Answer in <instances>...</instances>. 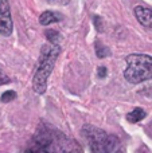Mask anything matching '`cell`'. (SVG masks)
<instances>
[{
    "instance_id": "1",
    "label": "cell",
    "mask_w": 152,
    "mask_h": 153,
    "mask_svg": "<svg viewBox=\"0 0 152 153\" xmlns=\"http://www.w3.org/2000/svg\"><path fill=\"white\" fill-rule=\"evenodd\" d=\"M27 152H75L82 151L75 141L70 140L62 132L47 125H40Z\"/></svg>"
},
{
    "instance_id": "2",
    "label": "cell",
    "mask_w": 152,
    "mask_h": 153,
    "mask_svg": "<svg viewBox=\"0 0 152 153\" xmlns=\"http://www.w3.org/2000/svg\"><path fill=\"white\" fill-rule=\"evenodd\" d=\"M59 54H61L59 45L47 43V45L42 46L39 59H38L37 70H35L34 78H32V89H34V91L37 94H43L46 91V89H47V79L51 73H53Z\"/></svg>"
},
{
    "instance_id": "3",
    "label": "cell",
    "mask_w": 152,
    "mask_h": 153,
    "mask_svg": "<svg viewBox=\"0 0 152 153\" xmlns=\"http://www.w3.org/2000/svg\"><path fill=\"white\" fill-rule=\"evenodd\" d=\"M81 132L93 153H112L120 149L118 137H116L115 134H109L100 128L93 125H83Z\"/></svg>"
},
{
    "instance_id": "4",
    "label": "cell",
    "mask_w": 152,
    "mask_h": 153,
    "mask_svg": "<svg viewBox=\"0 0 152 153\" xmlns=\"http://www.w3.org/2000/svg\"><path fill=\"white\" fill-rule=\"evenodd\" d=\"M127 69L124 76L129 83H142L152 79V56L147 54H131L125 58Z\"/></svg>"
},
{
    "instance_id": "5",
    "label": "cell",
    "mask_w": 152,
    "mask_h": 153,
    "mask_svg": "<svg viewBox=\"0 0 152 153\" xmlns=\"http://www.w3.org/2000/svg\"><path fill=\"white\" fill-rule=\"evenodd\" d=\"M13 24L11 18V10L8 0H0V34L3 36H10L12 34Z\"/></svg>"
},
{
    "instance_id": "6",
    "label": "cell",
    "mask_w": 152,
    "mask_h": 153,
    "mask_svg": "<svg viewBox=\"0 0 152 153\" xmlns=\"http://www.w3.org/2000/svg\"><path fill=\"white\" fill-rule=\"evenodd\" d=\"M135 16H136L137 22H139L142 26L147 27V28H152V10L147 7H142V5H137L135 7Z\"/></svg>"
},
{
    "instance_id": "7",
    "label": "cell",
    "mask_w": 152,
    "mask_h": 153,
    "mask_svg": "<svg viewBox=\"0 0 152 153\" xmlns=\"http://www.w3.org/2000/svg\"><path fill=\"white\" fill-rule=\"evenodd\" d=\"M63 19V16L59 12H54V11H45V12L40 13L39 16V23L42 26H48L51 23H57V22H61Z\"/></svg>"
},
{
    "instance_id": "8",
    "label": "cell",
    "mask_w": 152,
    "mask_h": 153,
    "mask_svg": "<svg viewBox=\"0 0 152 153\" xmlns=\"http://www.w3.org/2000/svg\"><path fill=\"white\" fill-rule=\"evenodd\" d=\"M145 116H147V113L144 111V109L135 108L131 113L127 114V120H128L129 122H132V124H136V122L142 121L143 118H145Z\"/></svg>"
},
{
    "instance_id": "9",
    "label": "cell",
    "mask_w": 152,
    "mask_h": 153,
    "mask_svg": "<svg viewBox=\"0 0 152 153\" xmlns=\"http://www.w3.org/2000/svg\"><path fill=\"white\" fill-rule=\"evenodd\" d=\"M46 38H47L48 43H53V45H59V42H61V34H59L58 31H55V30H47V31L45 32Z\"/></svg>"
},
{
    "instance_id": "10",
    "label": "cell",
    "mask_w": 152,
    "mask_h": 153,
    "mask_svg": "<svg viewBox=\"0 0 152 153\" xmlns=\"http://www.w3.org/2000/svg\"><path fill=\"white\" fill-rule=\"evenodd\" d=\"M96 55L98 56V58H107L108 55H110V50L107 47V46H104L101 42H97L96 43Z\"/></svg>"
},
{
    "instance_id": "11",
    "label": "cell",
    "mask_w": 152,
    "mask_h": 153,
    "mask_svg": "<svg viewBox=\"0 0 152 153\" xmlns=\"http://www.w3.org/2000/svg\"><path fill=\"white\" fill-rule=\"evenodd\" d=\"M15 98H16V93L12 91V90H7V91H4L1 94L0 101H1V102H4V103H7V102H11L12 100H15Z\"/></svg>"
},
{
    "instance_id": "12",
    "label": "cell",
    "mask_w": 152,
    "mask_h": 153,
    "mask_svg": "<svg viewBox=\"0 0 152 153\" xmlns=\"http://www.w3.org/2000/svg\"><path fill=\"white\" fill-rule=\"evenodd\" d=\"M93 22H94V26H96L97 31L102 32V30H104V27H102V19L100 18V16H94V18H93Z\"/></svg>"
},
{
    "instance_id": "13",
    "label": "cell",
    "mask_w": 152,
    "mask_h": 153,
    "mask_svg": "<svg viewBox=\"0 0 152 153\" xmlns=\"http://www.w3.org/2000/svg\"><path fill=\"white\" fill-rule=\"evenodd\" d=\"M8 82H11L10 76L7 74H4V73L0 70V85H5V83H8Z\"/></svg>"
},
{
    "instance_id": "14",
    "label": "cell",
    "mask_w": 152,
    "mask_h": 153,
    "mask_svg": "<svg viewBox=\"0 0 152 153\" xmlns=\"http://www.w3.org/2000/svg\"><path fill=\"white\" fill-rule=\"evenodd\" d=\"M107 67L105 66H100L98 67V70H97V75H98V78H105V76H107Z\"/></svg>"
},
{
    "instance_id": "15",
    "label": "cell",
    "mask_w": 152,
    "mask_h": 153,
    "mask_svg": "<svg viewBox=\"0 0 152 153\" xmlns=\"http://www.w3.org/2000/svg\"><path fill=\"white\" fill-rule=\"evenodd\" d=\"M46 1H48L50 4H58V5H65L67 4V3L70 1V0H46Z\"/></svg>"
}]
</instances>
